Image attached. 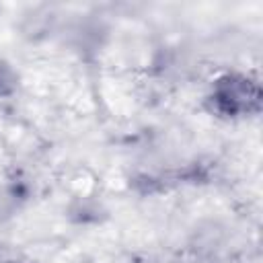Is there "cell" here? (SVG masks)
<instances>
[{
	"instance_id": "cell-1",
	"label": "cell",
	"mask_w": 263,
	"mask_h": 263,
	"mask_svg": "<svg viewBox=\"0 0 263 263\" xmlns=\"http://www.w3.org/2000/svg\"><path fill=\"white\" fill-rule=\"evenodd\" d=\"M261 92L259 84L251 78L228 74L220 78L212 92V103L218 113L224 115H247L259 109Z\"/></svg>"
}]
</instances>
